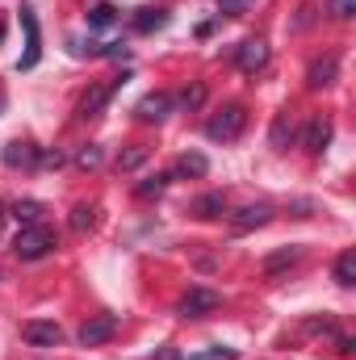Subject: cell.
<instances>
[{"label": "cell", "mask_w": 356, "mask_h": 360, "mask_svg": "<svg viewBox=\"0 0 356 360\" xmlns=\"http://www.w3.org/2000/svg\"><path fill=\"white\" fill-rule=\"evenodd\" d=\"M113 331H117V319H113V314H96V319H89V323L80 327V344H84V348H96V344H105Z\"/></svg>", "instance_id": "obj_7"}, {"label": "cell", "mask_w": 356, "mask_h": 360, "mask_svg": "<svg viewBox=\"0 0 356 360\" xmlns=\"http://www.w3.org/2000/svg\"><path fill=\"white\" fill-rule=\"evenodd\" d=\"M189 210H193L197 218H218V214L227 210V197H222V193H205V197H197Z\"/></svg>", "instance_id": "obj_18"}, {"label": "cell", "mask_w": 356, "mask_h": 360, "mask_svg": "<svg viewBox=\"0 0 356 360\" xmlns=\"http://www.w3.org/2000/svg\"><path fill=\"white\" fill-rule=\"evenodd\" d=\"M327 13H331L336 21H348V17L356 13V0H331V4H327Z\"/></svg>", "instance_id": "obj_26"}, {"label": "cell", "mask_w": 356, "mask_h": 360, "mask_svg": "<svg viewBox=\"0 0 356 360\" xmlns=\"http://www.w3.org/2000/svg\"><path fill=\"white\" fill-rule=\"evenodd\" d=\"M168 25V13L164 8H139L134 13V30L139 34H155V30H164Z\"/></svg>", "instance_id": "obj_16"}, {"label": "cell", "mask_w": 356, "mask_h": 360, "mask_svg": "<svg viewBox=\"0 0 356 360\" xmlns=\"http://www.w3.org/2000/svg\"><path fill=\"white\" fill-rule=\"evenodd\" d=\"M168 180H172V176H164V172H155V176L139 180V184H134V193H139V197H160V193L168 188Z\"/></svg>", "instance_id": "obj_22"}, {"label": "cell", "mask_w": 356, "mask_h": 360, "mask_svg": "<svg viewBox=\"0 0 356 360\" xmlns=\"http://www.w3.org/2000/svg\"><path fill=\"white\" fill-rule=\"evenodd\" d=\"M4 105H8V96H4V89H0V113H4Z\"/></svg>", "instance_id": "obj_31"}, {"label": "cell", "mask_w": 356, "mask_h": 360, "mask_svg": "<svg viewBox=\"0 0 356 360\" xmlns=\"http://www.w3.org/2000/svg\"><path fill=\"white\" fill-rule=\"evenodd\" d=\"M143 160H147V151H143V147H130V151H122V155H117V172H134Z\"/></svg>", "instance_id": "obj_24"}, {"label": "cell", "mask_w": 356, "mask_h": 360, "mask_svg": "<svg viewBox=\"0 0 356 360\" xmlns=\"http://www.w3.org/2000/svg\"><path fill=\"white\" fill-rule=\"evenodd\" d=\"M327 143H331V117H310V126H306V151L310 155H323L327 151Z\"/></svg>", "instance_id": "obj_12"}, {"label": "cell", "mask_w": 356, "mask_h": 360, "mask_svg": "<svg viewBox=\"0 0 356 360\" xmlns=\"http://www.w3.org/2000/svg\"><path fill=\"white\" fill-rule=\"evenodd\" d=\"M101 55H105V59H126V55H130V46H126V42H105V46H101Z\"/></svg>", "instance_id": "obj_29"}, {"label": "cell", "mask_w": 356, "mask_h": 360, "mask_svg": "<svg viewBox=\"0 0 356 360\" xmlns=\"http://www.w3.org/2000/svg\"><path fill=\"white\" fill-rule=\"evenodd\" d=\"M298 260H302V252H298V248H285V252H276V256H268L265 260V272L268 276H276L281 269H289V264H298Z\"/></svg>", "instance_id": "obj_21"}, {"label": "cell", "mask_w": 356, "mask_h": 360, "mask_svg": "<svg viewBox=\"0 0 356 360\" xmlns=\"http://www.w3.org/2000/svg\"><path fill=\"white\" fill-rule=\"evenodd\" d=\"M38 155H42V151H38L34 143H8V147H4V164H8V168H38Z\"/></svg>", "instance_id": "obj_13"}, {"label": "cell", "mask_w": 356, "mask_h": 360, "mask_svg": "<svg viewBox=\"0 0 356 360\" xmlns=\"http://www.w3.org/2000/svg\"><path fill=\"white\" fill-rule=\"evenodd\" d=\"M122 84H126V76H117L113 84H101V89H92L89 96L80 101V109H76V113H80V117H96V113H101V109L109 105V96H113V92L122 89Z\"/></svg>", "instance_id": "obj_10"}, {"label": "cell", "mask_w": 356, "mask_h": 360, "mask_svg": "<svg viewBox=\"0 0 356 360\" xmlns=\"http://www.w3.org/2000/svg\"><path fill=\"white\" fill-rule=\"evenodd\" d=\"M13 252H17V260L34 264V260H42V256H51V252H55V231H51L46 222L21 226V231H17V239H13Z\"/></svg>", "instance_id": "obj_1"}, {"label": "cell", "mask_w": 356, "mask_h": 360, "mask_svg": "<svg viewBox=\"0 0 356 360\" xmlns=\"http://www.w3.org/2000/svg\"><path fill=\"white\" fill-rule=\"evenodd\" d=\"M0 222H4V218H0Z\"/></svg>", "instance_id": "obj_34"}, {"label": "cell", "mask_w": 356, "mask_h": 360, "mask_svg": "<svg viewBox=\"0 0 356 360\" xmlns=\"http://www.w3.org/2000/svg\"><path fill=\"white\" fill-rule=\"evenodd\" d=\"M76 164H80V168H101V147H84V151L76 155Z\"/></svg>", "instance_id": "obj_27"}, {"label": "cell", "mask_w": 356, "mask_h": 360, "mask_svg": "<svg viewBox=\"0 0 356 360\" xmlns=\"http://www.w3.org/2000/svg\"><path fill=\"white\" fill-rule=\"evenodd\" d=\"M189 360H235L231 348H205V352H193Z\"/></svg>", "instance_id": "obj_28"}, {"label": "cell", "mask_w": 356, "mask_h": 360, "mask_svg": "<svg viewBox=\"0 0 356 360\" xmlns=\"http://www.w3.org/2000/svg\"><path fill=\"white\" fill-rule=\"evenodd\" d=\"M21 25H25V55L17 59V72H30V68H38V59H42V34H38L34 8H25V4H21Z\"/></svg>", "instance_id": "obj_3"}, {"label": "cell", "mask_w": 356, "mask_h": 360, "mask_svg": "<svg viewBox=\"0 0 356 360\" xmlns=\"http://www.w3.org/2000/svg\"><path fill=\"white\" fill-rule=\"evenodd\" d=\"M336 281L344 285V289H352L356 285V252H340V260H336Z\"/></svg>", "instance_id": "obj_19"}, {"label": "cell", "mask_w": 356, "mask_h": 360, "mask_svg": "<svg viewBox=\"0 0 356 360\" xmlns=\"http://www.w3.org/2000/svg\"><path fill=\"white\" fill-rule=\"evenodd\" d=\"M210 172V160L201 155V151H184L177 160V176H189V180H197V176H205Z\"/></svg>", "instance_id": "obj_15"}, {"label": "cell", "mask_w": 356, "mask_h": 360, "mask_svg": "<svg viewBox=\"0 0 356 360\" xmlns=\"http://www.w3.org/2000/svg\"><path fill=\"white\" fill-rule=\"evenodd\" d=\"M268 143H272V151H285V147L293 143V122H289V113H276V122H272V134H268Z\"/></svg>", "instance_id": "obj_17"}, {"label": "cell", "mask_w": 356, "mask_h": 360, "mask_svg": "<svg viewBox=\"0 0 356 360\" xmlns=\"http://www.w3.org/2000/svg\"><path fill=\"white\" fill-rule=\"evenodd\" d=\"M180 105L184 109H201L205 105V84H189V89L180 92Z\"/></svg>", "instance_id": "obj_25"}, {"label": "cell", "mask_w": 356, "mask_h": 360, "mask_svg": "<svg viewBox=\"0 0 356 360\" xmlns=\"http://www.w3.org/2000/svg\"><path fill=\"white\" fill-rule=\"evenodd\" d=\"M8 214L21 222V226H34V222H42V214H46V205L42 201H34V197H17L13 205H8Z\"/></svg>", "instance_id": "obj_14"}, {"label": "cell", "mask_w": 356, "mask_h": 360, "mask_svg": "<svg viewBox=\"0 0 356 360\" xmlns=\"http://www.w3.org/2000/svg\"><path fill=\"white\" fill-rule=\"evenodd\" d=\"M248 8V0H218V13H227V17H239Z\"/></svg>", "instance_id": "obj_30"}, {"label": "cell", "mask_w": 356, "mask_h": 360, "mask_svg": "<svg viewBox=\"0 0 356 360\" xmlns=\"http://www.w3.org/2000/svg\"><path fill=\"white\" fill-rule=\"evenodd\" d=\"M117 25V8L113 4H92L89 8V30H109Z\"/></svg>", "instance_id": "obj_20"}, {"label": "cell", "mask_w": 356, "mask_h": 360, "mask_svg": "<svg viewBox=\"0 0 356 360\" xmlns=\"http://www.w3.org/2000/svg\"><path fill=\"white\" fill-rule=\"evenodd\" d=\"M268 218H272V205H265V201H256V205H243L235 218H231V231H256V226H265Z\"/></svg>", "instance_id": "obj_9"}, {"label": "cell", "mask_w": 356, "mask_h": 360, "mask_svg": "<svg viewBox=\"0 0 356 360\" xmlns=\"http://www.w3.org/2000/svg\"><path fill=\"white\" fill-rule=\"evenodd\" d=\"M336 76H340V59H336V55L314 59V63H310V72H306L310 89H327V84H336Z\"/></svg>", "instance_id": "obj_11"}, {"label": "cell", "mask_w": 356, "mask_h": 360, "mask_svg": "<svg viewBox=\"0 0 356 360\" xmlns=\"http://www.w3.org/2000/svg\"><path fill=\"white\" fill-rule=\"evenodd\" d=\"M21 340L34 344V348H59V344H63V327H59V323L30 319V323H21Z\"/></svg>", "instance_id": "obj_4"}, {"label": "cell", "mask_w": 356, "mask_h": 360, "mask_svg": "<svg viewBox=\"0 0 356 360\" xmlns=\"http://www.w3.org/2000/svg\"><path fill=\"white\" fill-rule=\"evenodd\" d=\"M0 210H4V205H0ZM0 218H4V214H0Z\"/></svg>", "instance_id": "obj_33"}, {"label": "cell", "mask_w": 356, "mask_h": 360, "mask_svg": "<svg viewBox=\"0 0 356 360\" xmlns=\"http://www.w3.org/2000/svg\"><path fill=\"white\" fill-rule=\"evenodd\" d=\"M92 226H96V210H92V205H76V210H72V231L84 235Z\"/></svg>", "instance_id": "obj_23"}, {"label": "cell", "mask_w": 356, "mask_h": 360, "mask_svg": "<svg viewBox=\"0 0 356 360\" xmlns=\"http://www.w3.org/2000/svg\"><path fill=\"white\" fill-rule=\"evenodd\" d=\"M172 105H177V96H168V92H147V96L139 101V117H143V122H164V117L172 113Z\"/></svg>", "instance_id": "obj_8"}, {"label": "cell", "mask_w": 356, "mask_h": 360, "mask_svg": "<svg viewBox=\"0 0 356 360\" xmlns=\"http://www.w3.org/2000/svg\"><path fill=\"white\" fill-rule=\"evenodd\" d=\"M235 63H239V72H243V76H256V72H265V63H268V42H265V38H248V42L239 46Z\"/></svg>", "instance_id": "obj_6"}, {"label": "cell", "mask_w": 356, "mask_h": 360, "mask_svg": "<svg viewBox=\"0 0 356 360\" xmlns=\"http://www.w3.org/2000/svg\"><path fill=\"white\" fill-rule=\"evenodd\" d=\"M210 310H218V293L205 289V285H193V289L180 297V314H184V319H201V314H210Z\"/></svg>", "instance_id": "obj_5"}, {"label": "cell", "mask_w": 356, "mask_h": 360, "mask_svg": "<svg viewBox=\"0 0 356 360\" xmlns=\"http://www.w3.org/2000/svg\"><path fill=\"white\" fill-rule=\"evenodd\" d=\"M0 38H4V25H0Z\"/></svg>", "instance_id": "obj_32"}, {"label": "cell", "mask_w": 356, "mask_h": 360, "mask_svg": "<svg viewBox=\"0 0 356 360\" xmlns=\"http://www.w3.org/2000/svg\"><path fill=\"white\" fill-rule=\"evenodd\" d=\"M243 126H248V109H243V105H227V109H218V113L205 122V134H210L214 143H231V139L243 134Z\"/></svg>", "instance_id": "obj_2"}]
</instances>
